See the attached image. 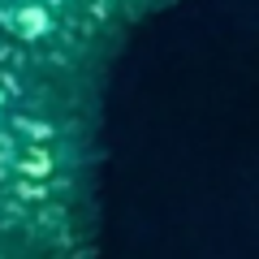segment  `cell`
<instances>
[]
</instances>
